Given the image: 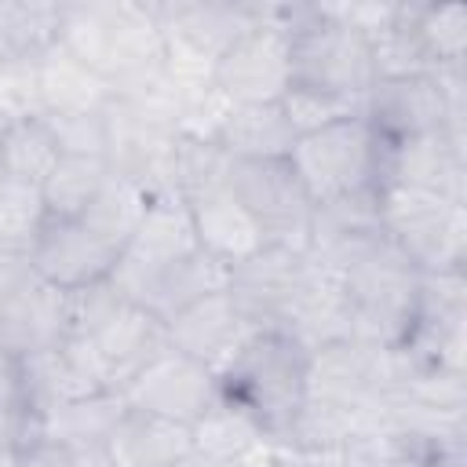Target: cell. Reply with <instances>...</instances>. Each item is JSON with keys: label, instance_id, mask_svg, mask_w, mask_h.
Returning <instances> with one entry per match:
<instances>
[{"label": "cell", "instance_id": "15", "mask_svg": "<svg viewBox=\"0 0 467 467\" xmlns=\"http://www.w3.org/2000/svg\"><path fill=\"white\" fill-rule=\"evenodd\" d=\"M383 237H387V230L379 223V197L361 193V197L314 204L303 252L317 270H325L332 277H343Z\"/></svg>", "mask_w": 467, "mask_h": 467}, {"label": "cell", "instance_id": "28", "mask_svg": "<svg viewBox=\"0 0 467 467\" xmlns=\"http://www.w3.org/2000/svg\"><path fill=\"white\" fill-rule=\"evenodd\" d=\"M62 4H0V58H36L58 40Z\"/></svg>", "mask_w": 467, "mask_h": 467}, {"label": "cell", "instance_id": "19", "mask_svg": "<svg viewBox=\"0 0 467 467\" xmlns=\"http://www.w3.org/2000/svg\"><path fill=\"white\" fill-rule=\"evenodd\" d=\"M193 252H201V244H197L190 208L182 197L168 193V197H150V204L120 255L139 266H168Z\"/></svg>", "mask_w": 467, "mask_h": 467}, {"label": "cell", "instance_id": "31", "mask_svg": "<svg viewBox=\"0 0 467 467\" xmlns=\"http://www.w3.org/2000/svg\"><path fill=\"white\" fill-rule=\"evenodd\" d=\"M40 117L36 58H0V120Z\"/></svg>", "mask_w": 467, "mask_h": 467}, {"label": "cell", "instance_id": "1", "mask_svg": "<svg viewBox=\"0 0 467 467\" xmlns=\"http://www.w3.org/2000/svg\"><path fill=\"white\" fill-rule=\"evenodd\" d=\"M58 44L84 58L117 99L150 91L164 73V33L153 4H62Z\"/></svg>", "mask_w": 467, "mask_h": 467}, {"label": "cell", "instance_id": "33", "mask_svg": "<svg viewBox=\"0 0 467 467\" xmlns=\"http://www.w3.org/2000/svg\"><path fill=\"white\" fill-rule=\"evenodd\" d=\"M18 467H77L73 452L55 438H36L18 449Z\"/></svg>", "mask_w": 467, "mask_h": 467}, {"label": "cell", "instance_id": "5", "mask_svg": "<svg viewBox=\"0 0 467 467\" xmlns=\"http://www.w3.org/2000/svg\"><path fill=\"white\" fill-rule=\"evenodd\" d=\"M383 150L387 139L372 131L361 113L332 120L310 135H299L288 164L306 190L310 204H328L343 197L376 193L383 186Z\"/></svg>", "mask_w": 467, "mask_h": 467}, {"label": "cell", "instance_id": "16", "mask_svg": "<svg viewBox=\"0 0 467 467\" xmlns=\"http://www.w3.org/2000/svg\"><path fill=\"white\" fill-rule=\"evenodd\" d=\"M252 332H255V325H248V317L237 310L230 292L219 288V292L190 303L186 310H179L168 321V347L197 358L201 365H208L219 376V368L241 350V343Z\"/></svg>", "mask_w": 467, "mask_h": 467}, {"label": "cell", "instance_id": "10", "mask_svg": "<svg viewBox=\"0 0 467 467\" xmlns=\"http://www.w3.org/2000/svg\"><path fill=\"white\" fill-rule=\"evenodd\" d=\"M120 398L135 412L193 427L219 398V376L197 358L175 347H164L150 365H142L120 387Z\"/></svg>", "mask_w": 467, "mask_h": 467}, {"label": "cell", "instance_id": "21", "mask_svg": "<svg viewBox=\"0 0 467 467\" xmlns=\"http://www.w3.org/2000/svg\"><path fill=\"white\" fill-rule=\"evenodd\" d=\"M296 139L299 135L281 102H255V106H230L215 142L234 161H285Z\"/></svg>", "mask_w": 467, "mask_h": 467}, {"label": "cell", "instance_id": "27", "mask_svg": "<svg viewBox=\"0 0 467 467\" xmlns=\"http://www.w3.org/2000/svg\"><path fill=\"white\" fill-rule=\"evenodd\" d=\"M412 29H416L434 69L467 66V7L412 4Z\"/></svg>", "mask_w": 467, "mask_h": 467}, {"label": "cell", "instance_id": "35", "mask_svg": "<svg viewBox=\"0 0 467 467\" xmlns=\"http://www.w3.org/2000/svg\"><path fill=\"white\" fill-rule=\"evenodd\" d=\"M274 467H336V463H332V452H299V449L277 445Z\"/></svg>", "mask_w": 467, "mask_h": 467}, {"label": "cell", "instance_id": "37", "mask_svg": "<svg viewBox=\"0 0 467 467\" xmlns=\"http://www.w3.org/2000/svg\"><path fill=\"white\" fill-rule=\"evenodd\" d=\"M0 467H18V449H0Z\"/></svg>", "mask_w": 467, "mask_h": 467}, {"label": "cell", "instance_id": "8", "mask_svg": "<svg viewBox=\"0 0 467 467\" xmlns=\"http://www.w3.org/2000/svg\"><path fill=\"white\" fill-rule=\"evenodd\" d=\"M215 88L234 106L281 102L292 88V47L285 29V7L263 4L259 22L241 33L215 62Z\"/></svg>", "mask_w": 467, "mask_h": 467}, {"label": "cell", "instance_id": "18", "mask_svg": "<svg viewBox=\"0 0 467 467\" xmlns=\"http://www.w3.org/2000/svg\"><path fill=\"white\" fill-rule=\"evenodd\" d=\"M36 88L40 113H95L113 99L109 84L58 40L36 55Z\"/></svg>", "mask_w": 467, "mask_h": 467}, {"label": "cell", "instance_id": "4", "mask_svg": "<svg viewBox=\"0 0 467 467\" xmlns=\"http://www.w3.org/2000/svg\"><path fill=\"white\" fill-rule=\"evenodd\" d=\"M285 29L292 47V88H310L361 106V95L376 80L372 40L336 22L325 4L285 7Z\"/></svg>", "mask_w": 467, "mask_h": 467}, {"label": "cell", "instance_id": "23", "mask_svg": "<svg viewBox=\"0 0 467 467\" xmlns=\"http://www.w3.org/2000/svg\"><path fill=\"white\" fill-rule=\"evenodd\" d=\"M124 412L128 405L120 390H99L88 398L62 401L47 409L40 420H44V438L62 441L69 452H84V449H106Z\"/></svg>", "mask_w": 467, "mask_h": 467}, {"label": "cell", "instance_id": "25", "mask_svg": "<svg viewBox=\"0 0 467 467\" xmlns=\"http://www.w3.org/2000/svg\"><path fill=\"white\" fill-rule=\"evenodd\" d=\"M106 179H109V164L102 157L62 153V161L55 164L47 182L40 186L47 219H80L88 212V204L95 201V193L102 190Z\"/></svg>", "mask_w": 467, "mask_h": 467}, {"label": "cell", "instance_id": "3", "mask_svg": "<svg viewBox=\"0 0 467 467\" xmlns=\"http://www.w3.org/2000/svg\"><path fill=\"white\" fill-rule=\"evenodd\" d=\"M420 281L423 270L390 237H383L368 255H361L339 277L350 339L379 350H398L416 317Z\"/></svg>", "mask_w": 467, "mask_h": 467}, {"label": "cell", "instance_id": "24", "mask_svg": "<svg viewBox=\"0 0 467 467\" xmlns=\"http://www.w3.org/2000/svg\"><path fill=\"white\" fill-rule=\"evenodd\" d=\"M58 161H62V150L44 117L7 120V128L0 135V175L4 179L26 182V186H44Z\"/></svg>", "mask_w": 467, "mask_h": 467}, {"label": "cell", "instance_id": "11", "mask_svg": "<svg viewBox=\"0 0 467 467\" xmlns=\"http://www.w3.org/2000/svg\"><path fill=\"white\" fill-rule=\"evenodd\" d=\"M310 277L303 248L263 244L226 270V292L255 328H281Z\"/></svg>", "mask_w": 467, "mask_h": 467}, {"label": "cell", "instance_id": "17", "mask_svg": "<svg viewBox=\"0 0 467 467\" xmlns=\"http://www.w3.org/2000/svg\"><path fill=\"white\" fill-rule=\"evenodd\" d=\"M99 354L109 383L120 390L142 365H150L168 347V325L142 306L120 303L91 336H84Z\"/></svg>", "mask_w": 467, "mask_h": 467}, {"label": "cell", "instance_id": "22", "mask_svg": "<svg viewBox=\"0 0 467 467\" xmlns=\"http://www.w3.org/2000/svg\"><path fill=\"white\" fill-rule=\"evenodd\" d=\"M106 449L117 467H175L193 449V438L182 423L128 409Z\"/></svg>", "mask_w": 467, "mask_h": 467}, {"label": "cell", "instance_id": "26", "mask_svg": "<svg viewBox=\"0 0 467 467\" xmlns=\"http://www.w3.org/2000/svg\"><path fill=\"white\" fill-rule=\"evenodd\" d=\"M146 204H150L146 190H139L131 179H120V175L109 171V179L102 182V190L95 193V201L88 204L80 223H88L99 237L113 241L124 252L128 237L135 234V226H139V219L146 212Z\"/></svg>", "mask_w": 467, "mask_h": 467}, {"label": "cell", "instance_id": "32", "mask_svg": "<svg viewBox=\"0 0 467 467\" xmlns=\"http://www.w3.org/2000/svg\"><path fill=\"white\" fill-rule=\"evenodd\" d=\"M296 135H310L332 120H343L350 113H358V102H347V99H336V95H321V91H310V88H288V95L281 99Z\"/></svg>", "mask_w": 467, "mask_h": 467}, {"label": "cell", "instance_id": "7", "mask_svg": "<svg viewBox=\"0 0 467 467\" xmlns=\"http://www.w3.org/2000/svg\"><path fill=\"white\" fill-rule=\"evenodd\" d=\"M379 223L387 237L423 270H463L467 263V212L463 201L387 186L379 193Z\"/></svg>", "mask_w": 467, "mask_h": 467}, {"label": "cell", "instance_id": "13", "mask_svg": "<svg viewBox=\"0 0 467 467\" xmlns=\"http://www.w3.org/2000/svg\"><path fill=\"white\" fill-rule=\"evenodd\" d=\"M29 255L36 277L58 292H77L109 281L120 263V248L99 237L80 219H47L36 241L29 244Z\"/></svg>", "mask_w": 467, "mask_h": 467}, {"label": "cell", "instance_id": "2", "mask_svg": "<svg viewBox=\"0 0 467 467\" xmlns=\"http://www.w3.org/2000/svg\"><path fill=\"white\" fill-rule=\"evenodd\" d=\"M310 350L285 328H255L241 350L219 368V394L244 409L270 441H285L306 401Z\"/></svg>", "mask_w": 467, "mask_h": 467}, {"label": "cell", "instance_id": "6", "mask_svg": "<svg viewBox=\"0 0 467 467\" xmlns=\"http://www.w3.org/2000/svg\"><path fill=\"white\" fill-rule=\"evenodd\" d=\"M358 113L376 135L401 142L441 128H463L467 113V66H449L412 77H379L361 95Z\"/></svg>", "mask_w": 467, "mask_h": 467}, {"label": "cell", "instance_id": "30", "mask_svg": "<svg viewBox=\"0 0 467 467\" xmlns=\"http://www.w3.org/2000/svg\"><path fill=\"white\" fill-rule=\"evenodd\" d=\"M62 153L106 161V109L95 113H40Z\"/></svg>", "mask_w": 467, "mask_h": 467}, {"label": "cell", "instance_id": "20", "mask_svg": "<svg viewBox=\"0 0 467 467\" xmlns=\"http://www.w3.org/2000/svg\"><path fill=\"white\" fill-rule=\"evenodd\" d=\"M186 208H190V219L197 230V244L212 259L234 266L244 255H252L255 248H263L259 226L252 223V215L241 208V201L226 186H219L197 201H186Z\"/></svg>", "mask_w": 467, "mask_h": 467}, {"label": "cell", "instance_id": "36", "mask_svg": "<svg viewBox=\"0 0 467 467\" xmlns=\"http://www.w3.org/2000/svg\"><path fill=\"white\" fill-rule=\"evenodd\" d=\"M175 467H226V463H219V460H212V456H204V452H197V449H190Z\"/></svg>", "mask_w": 467, "mask_h": 467}, {"label": "cell", "instance_id": "29", "mask_svg": "<svg viewBox=\"0 0 467 467\" xmlns=\"http://www.w3.org/2000/svg\"><path fill=\"white\" fill-rule=\"evenodd\" d=\"M44 223H47V208L40 186H26L0 175V244L29 248Z\"/></svg>", "mask_w": 467, "mask_h": 467}, {"label": "cell", "instance_id": "9", "mask_svg": "<svg viewBox=\"0 0 467 467\" xmlns=\"http://www.w3.org/2000/svg\"><path fill=\"white\" fill-rule=\"evenodd\" d=\"M226 190L241 201L263 234V244L303 248L314 204L299 186L288 157L285 161H234L226 171Z\"/></svg>", "mask_w": 467, "mask_h": 467}, {"label": "cell", "instance_id": "12", "mask_svg": "<svg viewBox=\"0 0 467 467\" xmlns=\"http://www.w3.org/2000/svg\"><path fill=\"white\" fill-rule=\"evenodd\" d=\"M226 270L230 266L212 259L208 252H193V255H186L179 263H168V266H139V263L120 255L109 281H113V288L120 292L124 303L142 306L146 314H153L168 325L190 303L226 288Z\"/></svg>", "mask_w": 467, "mask_h": 467}, {"label": "cell", "instance_id": "14", "mask_svg": "<svg viewBox=\"0 0 467 467\" xmlns=\"http://www.w3.org/2000/svg\"><path fill=\"white\" fill-rule=\"evenodd\" d=\"M467 135L463 128H441L416 139L390 142L383 150V186H405L423 193H441L452 201H463V179H467Z\"/></svg>", "mask_w": 467, "mask_h": 467}, {"label": "cell", "instance_id": "34", "mask_svg": "<svg viewBox=\"0 0 467 467\" xmlns=\"http://www.w3.org/2000/svg\"><path fill=\"white\" fill-rule=\"evenodd\" d=\"M22 401V365L18 358L0 350V405H18Z\"/></svg>", "mask_w": 467, "mask_h": 467}]
</instances>
